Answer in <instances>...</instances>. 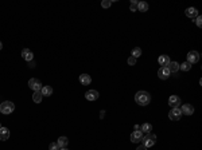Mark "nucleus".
<instances>
[{"label":"nucleus","instance_id":"obj_24","mask_svg":"<svg viewBox=\"0 0 202 150\" xmlns=\"http://www.w3.org/2000/svg\"><path fill=\"white\" fill-rule=\"evenodd\" d=\"M179 68H181L182 71H189L191 68V64L189 63V62H183L182 64H179Z\"/></svg>","mask_w":202,"mask_h":150},{"label":"nucleus","instance_id":"obj_9","mask_svg":"<svg viewBox=\"0 0 202 150\" xmlns=\"http://www.w3.org/2000/svg\"><path fill=\"white\" fill-rule=\"evenodd\" d=\"M98 96H100V94H98L97 90H88L85 93V98L88 101H96V99H98Z\"/></svg>","mask_w":202,"mask_h":150},{"label":"nucleus","instance_id":"obj_15","mask_svg":"<svg viewBox=\"0 0 202 150\" xmlns=\"http://www.w3.org/2000/svg\"><path fill=\"white\" fill-rule=\"evenodd\" d=\"M10 138V130L7 127H0V141H7Z\"/></svg>","mask_w":202,"mask_h":150},{"label":"nucleus","instance_id":"obj_17","mask_svg":"<svg viewBox=\"0 0 202 150\" xmlns=\"http://www.w3.org/2000/svg\"><path fill=\"white\" fill-rule=\"evenodd\" d=\"M57 143H58V146H60V149H63L69 145V139H67V137H60Z\"/></svg>","mask_w":202,"mask_h":150},{"label":"nucleus","instance_id":"obj_11","mask_svg":"<svg viewBox=\"0 0 202 150\" xmlns=\"http://www.w3.org/2000/svg\"><path fill=\"white\" fill-rule=\"evenodd\" d=\"M170 75H171V73H170L169 67H160L159 71H158V77H159L160 79H167Z\"/></svg>","mask_w":202,"mask_h":150},{"label":"nucleus","instance_id":"obj_26","mask_svg":"<svg viewBox=\"0 0 202 150\" xmlns=\"http://www.w3.org/2000/svg\"><path fill=\"white\" fill-rule=\"evenodd\" d=\"M49 150H60V146H58L57 142H51L49 145Z\"/></svg>","mask_w":202,"mask_h":150},{"label":"nucleus","instance_id":"obj_14","mask_svg":"<svg viewBox=\"0 0 202 150\" xmlns=\"http://www.w3.org/2000/svg\"><path fill=\"white\" fill-rule=\"evenodd\" d=\"M91 82H92L91 75H88V74H81L80 75V83L81 84H84V86H88V84H91Z\"/></svg>","mask_w":202,"mask_h":150},{"label":"nucleus","instance_id":"obj_29","mask_svg":"<svg viewBox=\"0 0 202 150\" xmlns=\"http://www.w3.org/2000/svg\"><path fill=\"white\" fill-rule=\"evenodd\" d=\"M195 24H197L198 27H202V18L198 15L197 18H195Z\"/></svg>","mask_w":202,"mask_h":150},{"label":"nucleus","instance_id":"obj_31","mask_svg":"<svg viewBox=\"0 0 202 150\" xmlns=\"http://www.w3.org/2000/svg\"><path fill=\"white\" fill-rule=\"evenodd\" d=\"M104 115H105V111H101V112H100V117L104 118Z\"/></svg>","mask_w":202,"mask_h":150},{"label":"nucleus","instance_id":"obj_34","mask_svg":"<svg viewBox=\"0 0 202 150\" xmlns=\"http://www.w3.org/2000/svg\"><path fill=\"white\" fill-rule=\"evenodd\" d=\"M60 150H67V149H66V148H63V149H60Z\"/></svg>","mask_w":202,"mask_h":150},{"label":"nucleus","instance_id":"obj_18","mask_svg":"<svg viewBox=\"0 0 202 150\" xmlns=\"http://www.w3.org/2000/svg\"><path fill=\"white\" fill-rule=\"evenodd\" d=\"M167 67H169V70H170V73H176V71L179 70V63L178 62H170L169 64H167Z\"/></svg>","mask_w":202,"mask_h":150},{"label":"nucleus","instance_id":"obj_13","mask_svg":"<svg viewBox=\"0 0 202 150\" xmlns=\"http://www.w3.org/2000/svg\"><path fill=\"white\" fill-rule=\"evenodd\" d=\"M185 14H186V16L187 18H190V19H195L198 16V9L195 8V7H190V8H187L185 11Z\"/></svg>","mask_w":202,"mask_h":150},{"label":"nucleus","instance_id":"obj_1","mask_svg":"<svg viewBox=\"0 0 202 150\" xmlns=\"http://www.w3.org/2000/svg\"><path fill=\"white\" fill-rule=\"evenodd\" d=\"M135 101L140 106H147L151 102V94L147 91H143V90L142 91H138L135 94Z\"/></svg>","mask_w":202,"mask_h":150},{"label":"nucleus","instance_id":"obj_4","mask_svg":"<svg viewBox=\"0 0 202 150\" xmlns=\"http://www.w3.org/2000/svg\"><path fill=\"white\" fill-rule=\"evenodd\" d=\"M29 87L31 90H34V93H35V91H40V90H42L43 84L40 83V80L36 79V78H31L29 80Z\"/></svg>","mask_w":202,"mask_h":150},{"label":"nucleus","instance_id":"obj_16","mask_svg":"<svg viewBox=\"0 0 202 150\" xmlns=\"http://www.w3.org/2000/svg\"><path fill=\"white\" fill-rule=\"evenodd\" d=\"M158 62H159V64L162 66V67H167V64L170 63V56L169 55H162L158 58Z\"/></svg>","mask_w":202,"mask_h":150},{"label":"nucleus","instance_id":"obj_33","mask_svg":"<svg viewBox=\"0 0 202 150\" xmlns=\"http://www.w3.org/2000/svg\"><path fill=\"white\" fill-rule=\"evenodd\" d=\"M2 48H3V43L0 42V51H2Z\"/></svg>","mask_w":202,"mask_h":150},{"label":"nucleus","instance_id":"obj_21","mask_svg":"<svg viewBox=\"0 0 202 150\" xmlns=\"http://www.w3.org/2000/svg\"><path fill=\"white\" fill-rule=\"evenodd\" d=\"M42 99H43L42 93H40V91H35V93H34V95H33V101L34 102H35V103H40V102H42Z\"/></svg>","mask_w":202,"mask_h":150},{"label":"nucleus","instance_id":"obj_8","mask_svg":"<svg viewBox=\"0 0 202 150\" xmlns=\"http://www.w3.org/2000/svg\"><path fill=\"white\" fill-rule=\"evenodd\" d=\"M181 98H179L178 95H171L169 98V105H170V107H179L181 106Z\"/></svg>","mask_w":202,"mask_h":150},{"label":"nucleus","instance_id":"obj_19","mask_svg":"<svg viewBox=\"0 0 202 150\" xmlns=\"http://www.w3.org/2000/svg\"><path fill=\"white\" fill-rule=\"evenodd\" d=\"M40 93H42L43 96H50L53 94V87L51 86H43L42 90H40Z\"/></svg>","mask_w":202,"mask_h":150},{"label":"nucleus","instance_id":"obj_2","mask_svg":"<svg viewBox=\"0 0 202 150\" xmlns=\"http://www.w3.org/2000/svg\"><path fill=\"white\" fill-rule=\"evenodd\" d=\"M14 110H15V105L11 101H4L3 103H0V112H2V114L8 115Z\"/></svg>","mask_w":202,"mask_h":150},{"label":"nucleus","instance_id":"obj_3","mask_svg":"<svg viewBox=\"0 0 202 150\" xmlns=\"http://www.w3.org/2000/svg\"><path fill=\"white\" fill-rule=\"evenodd\" d=\"M142 142H143V146H146V148H151V146H154L155 142H156V135H155V134L148 133L146 137L143 135Z\"/></svg>","mask_w":202,"mask_h":150},{"label":"nucleus","instance_id":"obj_35","mask_svg":"<svg viewBox=\"0 0 202 150\" xmlns=\"http://www.w3.org/2000/svg\"><path fill=\"white\" fill-rule=\"evenodd\" d=\"M0 127H2V125H0Z\"/></svg>","mask_w":202,"mask_h":150},{"label":"nucleus","instance_id":"obj_25","mask_svg":"<svg viewBox=\"0 0 202 150\" xmlns=\"http://www.w3.org/2000/svg\"><path fill=\"white\" fill-rule=\"evenodd\" d=\"M138 3H139V2H136V0H132V2H131V11H132V12H136V11H138Z\"/></svg>","mask_w":202,"mask_h":150},{"label":"nucleus","instance_id":"obj_12","mask_svg":"<svg viewBox=\"0 0 202 150\" xmlns=\"http://www.w3.org/2000/svg\"><path fill=\"white\" fill-rule=\"evenodd\" d=\"M181 111L185 115H191V114H194V107H193L190 103H185L181 107Z\"/></svg>","mask_w":202,"mask_h":150},{"label":"nucleus","instance_id":"obj_22","mask_svg":"<svg viewBox=\"0 0 202 150\" xmlns=\"http://www.w3.org/2000/svg\"><path fill=\"white\" fill-rule=\"evenodd\" d=\"M151 129H152V126H151V123H143L142 125V127H140V131L142 133H151Z\"/></svg>","mask_w":202,"mask_h":150},{"label":"nucleus","instance_id":"obj_30","mask_svg":"<svg viewBox=\"0 0 202 150\" xmlns=\"http://www.w3.org/2000/svg\"><path fill=\"white\" fill-rule=\"evenodd\" d=\"M136 150H147V148L146 146H143V145H140V146H138V149Z\"/></svg>","mask_w":202,"mask_h":150},{"label":"nucleus","instance_id":"obj_7","mask_svg":"<svg viewBox=\"0 0 202 150\" xmlns=\"http://www.w3.org/2000/svg\"><path fill=\"white\" fill-rule=\"evenodd\" d=\"M22 58L24 59L26 62H33L34 60V54H33V51L31 50H29V48H23L22 50Z\"/></svg>","mask_w":202,"mask_h":150},{"label":"nucleus","instance_id":"obj_10","mask_svg":"<svg viewBox=\"0 0 202 150\" xmlns=\"http://www.w3.org/2000/svg\"><path fill=\"white\" fill-rule=\"evenodd\" d=\"M143 138V133L140 130H133L131 133V141L133 143H139Z\"/></svg>","mask_w":202,"mask_h":150},{"label":"nucleus","instance_id":"obj_23","mask_svg":"<svg viewBox=\"0 0 202 150\" xmlns=\"http://www.w3.org/2000/svg\"><path fill=\"white\" fill-rule=\"evenodd\" d=\"M131 56H133V58H139V56L142 55V50H140V47H135V48L132 50V52H131Z\"/></svg>","mask_w":202,"mask_h":150},{"label":"nucleus","instance_id":"obj_6","mask_svg":"<svg viewBox=\"0 0 202 150\" xmlns=\"http://www.w3.org/2000/svg\"><path fill=\"white\" fill-rule=\"evenodd\" d=\"M198 60H200V52H198V51H190L187 54V60H186V62H189L190 64L197 63Z\"/></svg>","mask_w":202,"mask_h":150},{"label":"nucleus","instance_id":"obj_20","mask_svg":"<svg viewBox=\"0 0 202 150\" xmlns=\"http://www.w3.org/2000/svg\"><path fill=\"white\" fill-rule=\"evenodd\" d=\"M138 11H140V12H147V11H148V3H146V2H139V3H138Z\"/></svg>","mask_w":202,"mask_h":150},{"label":"nucleus","instance_id":"obj_27","mask_svg":"<svg viewBox=\"0 0 202 150\" xmlns=\"http://www.w3.org/2000/svg\"><path fill=\"white\" fill-rule=\"evenodd\" d=\"M111 4H112V2H111V0H104V2L101 3L102 8H109V7H111Z\"/></svg>","mask_w":202,"mask_h":150},{"label":"nucleus","instance_id":"obj_28","mask_svg":"<svg viewBox=\"0 0 202 150\" xmlns=\"http://www.w3.org/2000/svg\"><path fill=\"white\" fill-rule=\"evenodd\" d=\"M127 63H128L129 66H135V64H136V58H133V56H129L128 60H127Z\"/></svg>","mask_w":202,"mask_h":150},{"label":"nucleus","instance_id":"obj_5","mask_svg":"<svg viewBox=\"0 0 202 150\" xmlns=\"http://www.w3.org/2000/svg\"><path fill=\"white\" fill-rule=\"evenodd\" d=\"M181 117H182V111H181V109H179V107H173L171 110H170V112H169V118L171 121H179V119H181Z\"/></svg>","mask_w":202,"mask_h":150},{"label":"nucleus","instance_id":"obj_32","mask_svg":"<svg viewBox=\"0 0 202 150\" xmlns=\"http://www.w3.org/2000/svg\"><path fill=\"white\" fill-rule=\"evenodd\" d=\"M34 66H35V63H34V60H33V62H30V67H34Z\"/></svg>","mask_w":202,"mask_h":150}]
</instances>
